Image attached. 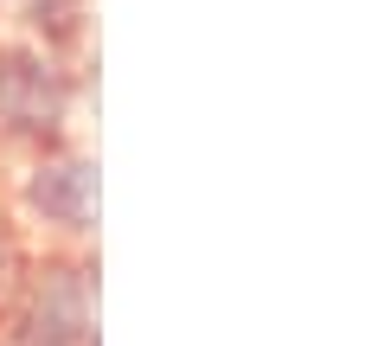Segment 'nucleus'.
Listing matches in <instances>:
<instances>
[{"label":"nucleus","mask_w":365,"mask_h":346,"mask_svg":"<svg viewBox=\"0 0 365 346\" xmlns=\"http://www.w3.org/2000/svg\"><path fill=\"white\" fill-rule=\"evenodd\" d=\"M6 6H13V0H0V13H6Z\"/></svg>","instance_id":"5"},{"label":"nucleus","mask_w":365,"mask_h":346,"mask_svg":"<svg viewBox=\"0 0 365 346\" xmlns=\"http://www.w3.org/2000/svg\"><path fill=\"white\" fill-rule=\"evenodd\" d=\"M6 19H13V32H26V39L51 45V51L90 58V19H96L90 0H13Z\"/></svg>","instance_id":"4"},{"label":"nucleus","mask_w":365,"mask_h":346,"mask_svg":"<svg viewBox=\"0 0 365 346\" xmlns=\"http://www.w3.org/2000/svg\"><path fill=\"white\" fill-rule=\"evenodd\" d=\"M0 218L26 250H90L96 244V161L83 141L13 154L0 173Z\"/></svg>","instance_id":"1"},{"label":"nucleus","mask_w":365,"mask_h":346,"mask_svg":"<svg viewBox=\"0 0 365 346\" xmlns=\"http://www.w3.org/2000/svg\"><path fill=\"white\" fill-rule=\"evenodd\" d=\"M0 231H6V218H0Z\"/></svg>","instance_id":"6"},{"label":"nucleus","mask_w":365,"mask_h":346,"mask_svg":"<svg viewBox=\"0 0 365 346\" xmlns=\"http://www.w3.org/2000/svg\"><path fill=\"white\" fill-rule=\"evenodd\" d=\"M0 346H96L90 250H26L0 289Z\"/></svg>","instance_id":"3"},{"label":"nucleus","mask_w":365,"mask_h":346,"mask_svg":"<svg viewBox=\"0 0 365 346\" xmlns=\"http://www.w3.org/2000/svg\"><path fill=\"white\" fill-rule=\"evenodd\" d=\"M90 103V64L26 32H0V161L77 141Z\"/></svg>","instance_id":"2"}]
</instances>
